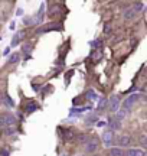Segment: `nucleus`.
Returning <instances> with one entry per match:
<instances>
[{
    "label": "nucleus",
    "mask_w": 147,
    "mask_h": 156,
    "mask_svg": "<svg viewBox=\"0 0 147 156\" xmlns=\"http://www.w3.org/2000/svg\"><path fill=\"white\" fill-rule=\"evenodd\" d=\"M101 139H102V143H104V146H105V148H111L112 140H114V131L105 130L102 133V136H101Z\"/></svg>",
    "instance_id": "f257e3e1"
},
{
    "label": "nucleus",
    "mask_w": 147,
    "mask_h": 156,
    "mask_svg": "<svg viewBox=\"0 0 147 156\" xmlns=\"http://www.w3.org/2000/svg\"><path fill=\"white\" fill-rule=\"evenodd\" d=\"M139 98H140V94H131V96H128L127 98L124 100V103H122V110H130L131 107H133V104Z\"/></svg>",
    "instance_id": "f03ea898"
},
{
    "label": "nucleus",
    "mask_w": 147,
    "mask_h": 156,
    "mask_svg": "<svg viewBox=\"0 0 147 156\" xmlns=\"http://www.w3.org/2000/svg\"><path fill=\"white\" fill-rule=\"evenodd\" d=\"M110 103V110H111L112 113H117L118 111V107H120V98L118 97H111V98L108 100Z\"/></svg>",
    "instance_id": "7ed1b4c3"
},
{
    "label": "nucleus",
    "mask_w": 147,
    "mask_h": 156,
    "mask_svg": "<svg viewBox=\"0 0 147 156\" xmlns=\"http://www.w3.org/2000/svg\"><path fill=\"white\" fill-rule=\"evenodd\" d=\"M0 120H2V124H6V126H13L14 124V117L13 116H9V114H3V116H0Z\"/></svg>",
    "instance_id": "20e7f679"
},
{
    "label": "nucleus",
    "mask_w": 147,
    "mask_h": 156,
    "mask_svg": "<svg viewBox=\"0 0 147 156\" xmlns=\"http://www.w3.org/2000/svg\"><path fill=\"white\" fill-rule=\"evenodd\" d=\"M118 146H130L131 145V137L127 136V134H121L117 140Z\"/></svg>",
    "instance_id": "39448f33"
},
{
    "label": "nucleus",
    "mask_w": 147,
    "mask_h": 156,
    "mask_svg": "<svg viewBox=\"0 0 147 156\" xmlns=\"http://www.w3.org/2000/svg\"><path fill=\"white\" fill-rule=\"evenodd\" d=\"M98 149V145H97V142L95 140H88L87 143H85V152H88V153H94Z\"/></svg>",
    "instance_id": "423d86ee"
},
{
    "label": "nucleus",
    "mask_w": 147,
    "mask_h": 156,
    "mask_svg": "<svg viewBox=\"0 0 147 156\" xmlns=\"http://www.w3.org/2000/svg\"><path fill=\"white\" fill-rule=\"evenodd\" d=\"M125 156H146V153L141 149H128L125 152Z\"/></svg>",
    "instance_id": "0eeeda50"
},
{
    "label": "nucleus",
    "mask_w": 147,
    "mask_h": 156,
    "mask_svg": "<svg viewBox=\"0 0 147 156\" xmlns=\"http://www.w3.org/2000/svg\"><path fill=\"white\" fill-rule=\"evenodd\" d=\"M108 126H110V130H111V131H114V130H120V129H121V123H120L118 120H115V119H112V120L110 121Z\"/></svg>",
    "instance_id": "6e6552de"
},
{
    "label": "nucleus",
    "mask_w": 147,
    "mask_h": 156,
    "mask_svg": "<svg viewBox=\"0 0 147 156\" xmlns=\"http://www.w3.org/2000/svg\"><path fill=\"white\" fill-rule=\"evenodd\" d=\"M134 17H136V12H134L133 9H125L124 10V19L131 20V19H134Z\"/></svg>",
    "instance_id": "1a4fd4ad"
},
{
    "label": "nucleus",
    "mask_w": 147,
    "mask_h": 156,
    "mask_svg": "<svg viewBox=\"0 0 147 156\" xmlns=\"http://www.w3.org/2000/svg\"><path fill=\"white\" fill-rule=\"evenodd\" d=\"M124 155V150L120 148H111L110 149V156H122Z\"/></svg>",
    "instance_id": "9d476101"
},
{
    "label": "nucleus",
    "mask_w": 147,
    "mask_h": 156,
    "mask_svg": "<svg viewBox=\"0 0 147 156\" xmlns=\"http://www.w3.org/2000/svg\"><path fill=\"white\" fill-rule=\"evenodd\" d=\"M107 104H108V98H105V97H101V100H98L97 108H98V110H104Z\"/></svg>",
    "instance_id": "9b49d317"
},
{
    "label": "nucleus",
    "mask_w": 147,
    "mask_h": 156,
    "mask_svg": "<svg viewBox=\"0 0 147 156\" xmlns=\"http://www.w3.org/2000/svg\"><path fill=\"white\" fill-rule=\"evenodd\" d=\"M76 139H78V142L79 143H82V145H85V143L88 142V136L85 133H79V134H76Z\"/></svg>",
    "instance_id": "f8f14e48"
},
{
    "label": "nucleus",
    "mask_w": 147,
    "mask_h": 156,
    "mask_svg": "<svg viewBox=\"0 0 147 156\" xmlns=\"http://www.w3.org/2000/svg\"><path fill=\"white\" fill-rule=\"evenodd\" d=\"M3 103H4L7 107H10V108H12V107H14V103H13V100L10 98V96H4V97H3Z\"/></svg>",
    "instance_id": "ddd939ff"
},
{
    "label": "nucleus",
    "mask_w": 147,
    "mask_h": 156,
    "mask_svg": "<svg viewBox=\"0 0 147 156\" xmlns=\"http://www.w3.org/2000/svg\"><path fill=\"white\" fill-rule=\"evenodd\" d=\"M36 108H38V106H36V103L30 101V103L26 106V113H32V111H35Z\"/></svg>",
    "instance_id": "4468645a"
},
{
    "label": "nucleus",
    "mask_w": 147,
    "mask_h": 156,
    "mask_svg": "<svg viewBox=\"0 0 147 156\" xmlns=\"http://www.w3.org/2000/svg\"><path fill=\"white\" fill-rule=\"evenodd\" d=\"M143 9H144V3H141V2H136L134 3V7H133V10L136 12H140V10H143Z\"/></svg>",
    "instance_id": "2eb2a0df"
},
{
    "label": "nucleus",
    "mask_w": 147,
    "mask_h": 156,
    "mask_svg": "<svg viewBox=\"0 0 147 156\" xmlns=\"http://www.w3.org/2000/svg\"><path fill=\"white\" fill-rule=\"evenodd\" d=\"M19 54L17 52H14V54H12L10 56H9V64H14V62H17L19 61Z\"/></svg>",
    "instance_id": "dca6fc26"
},
{
    "label": "nucleus",
    "mask_w": 147,
    "mask_h": 156,
    "mask_svg": "<svg viewBox=\"0 0 147 156\" xmlns=\"http://www.w3.org/2000/svg\"><path fill=\"white\" fill-rule=\"evenodd\" d=\"M98 121V119H97V116H91V117H88L87 119V124L90 126V124H95Z\"/></svg>",
    "instance_id": "f3484780"
},
{
    "label": "nucleus",
    "mask_w": 147,
    "mask_h": 156,
    "mask_svg": "<svg viewBox=\"0 0 147 156\" xmlns=\"http://www.w3.org/2000/svg\"><path fill=\"white\" fill-rule=\"evenodd\" d=\"M19 45V35L13 36V41H12V46H17Z\"/></svg>",
    "instance_id": "a211bd4d"
},
{
    "label": "nucleus",
    "mask_w": 147,
    "mask_h": 156,
    "mask_svg": "<svg viewBox=\"0 0 147 156\" xmlns=\"http://www.w3.org/2000/svg\"><path fill=\"white\" fill-rule=\"evenodd\" d=\"M65 139L66 140H72L74 139V133H72V131H65Z\"/></svg>",
    "instance_id": "6ab92c4d"
},
{
    "label": "nucleus",
    "mask_w": 147,
    "mask_h": 156,
    "mask_svg": "<svg viewBox=\"0 0 147 156\" xmlns=\"http://www.w3.org/2000/svg\"><path fill=\"white\" fill-rule=\"evenodd\" d=\"M140 143H141V146H146V143H147L146 134H141V136H140Z\"/></svg>",
    "instance_id": "aec40b11"
},
{
    "label": "nucleus",
    "mask_w": 147,
    "mask_h": 156,
    "mask_svg": "<svg viewBox=\"0 0 147 156\" xmlns=\"http://www.w3.org/2000/svg\"><path fill=\"white\" fill-rule=\"evenodd\" d=\"M14 131H16V130H14L13 127H7V129H6V134H13Z\"/></svg>",
    "instance_id": "412c9836"
},
{
    "label": "nucleus",
    "mask_w": 147,
    "mask_h": 156,
    "mask_svg": "<svg viewBox=\"0 0 147 156\" xmlns=\"http://www.w3.org/2000/svg\"><path fill=\"white\" fill-rule=\"evenodd\" d=\"M95 124H97L98 127H104V126H107V123H105V121H100V120H98Z\"/></svg>",
    "instance_id": "4be33fe9"
},
{
    "label": "nucleus",
    "mask_w": 147,
    "mask_h": 156,
    "mask_svg": "<svg viewBox=\"0 0 147 156\" xmlns=\"http://www.w3.org/2000/svg\"><path fill=\"white\" fill-rule=\"evenodd\" d=\"M23 52H24V54H29V52H30V46H29V45H24V46H23Z\"/></svg>",
    "instance_id": "5701e85b"
},
{
    "label": "nucleus",
    "mask_w": 147,
    "mask_h": 156,
    "mask_svg": "<svg viewBox=\"0 0 147 156\" xmlns=\"http://www.w3.org/2000/svg\"><path fill=\"white\" fill-rule=\"evenodd\" d=\"M91 46H94V48L100 46V41H92V42H91Z\"/></svg>",
    "instance_id": "b1692460"
},
{
    "label": "nucleus",
    "mask_w": 147,
    "mask_h": 156,
    "mask_svg": "<svg viewBox=\"0 0 147 156\" xmlns=\"http://www.w3.org/2000/svg\"><path fill=\"white\" fill-rule=\"evenodd\" d=\"M88 97H91V98H97V96H95L94 91H88Z\"/></svg>",
    "instance_id": "393cba45"
},
{
    "label": "nucleus",
    "mask_w": 147,
    "mask_h": 156,
    "mask_svg": "<svg viewBox=\"0 0 147 156\" xmlns=\"http://www.w3.org/2000/svg\"><path fill=\"white\" fill-rule=\"evenodd\" d=\"M9 54H10V48H6V49H4V52H3V55H6V56H7Z\"/></svg>",
    "instance_id": "a878e982"
},
{
    "label": "nucleus",
    "mask_w": 147,
    "mask_h": 156,
    "mask_svg": "<svg viewBox=\"0 0 147 156\" xmlns=\"http://www.w3.org/2000/svg\"><path fill=\"white\" fill-rule=\"evenodd\" d=\"M92 156H98V155H92Z\"/></svg>",
    "instance_id": "bb28decb"
},
{
    "label": "nucleus",
    "mask_w": 147,
    "mask_h": 156,
    "mask_svg": "<svg viewBox=\"0 0 147 156\" xmlns=\"http://www.w3.org/2000/svg\"><path fill=\"white\" fill-rule=\"evenodd\" d=\"M0 124H2V120H0Z\"/></svg>",
    "instance_id": "cd10ccee"
}]
</instances>
